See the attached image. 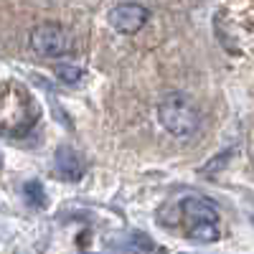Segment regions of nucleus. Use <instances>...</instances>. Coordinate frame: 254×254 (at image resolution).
I'll return each mask as SVG.
<instances>
[{"mask_svg":"<svg viewBox=\"0 0 254 254\" xmlns=\"http://www.w3.org/2000/svg\"><path fill=\"white\" fill-rule=\"evenodd\" d=\"M38 122V104L18 81L0 84V132L8 137H26Z\"/></svg>","mask_w":254,"mask_h":254,"instance_id":"nucleus-1","label":"nucleus"},{"mask_svg":"<svg viewBox=\"0 0 254 254\" xmlns=\"http://www.w3.org/2000/svg\"><path fill=\"white\" fill-rule=\"evenodd\" d=\"M158 122L173 137H193L201 130V112L193 102L181 92H168L158 102Z\"/></svg>","mask_w":254,"mask_h":254,"instance_id":"nucleus-2","label":"nucleus"},{"mask_svg":"<svg viewBox=\"0 0 254 254\" xmlns=\"http://www.w3.org/2000/svg\"><path fill=\"white\" fill-rule=\"evenodd\" d=\"M181 221L186 224V234L193 242L211 244L219 239V211L203 196H188L178 203Z\"/></svg>","mask_w":254,"mask_h":254,"instance_id":"nucleus-3","label":"nucleus"},{"mask_svg":"<svg viewBox=\"0 0 254 254\" xmlns=\"http://www.w3.org/2000/svg\"><path fill=\"white\" fill-rule=\"evenodd\" d=\"M28 41H31V49L44 59H61V56L71 54V49H74L71 31L64 28L61 23H54V20L33 26Z\"/></svg>","mask_w":254,"mask_h":254,"instance_id":"nucleus-4","label":"nucleus"},{"mask_svg":"<svg viewBox=\"0 0 254 254\" xmlns=\"http://www.w3.org/2000/svg\"><path fill=\"white\" fill-rule=\"evenodd\" d=\"M107 20L117 33L132 36L150 20V10H147L145 5H140V3H120V5H115L110 10Z\"/></svg>","mask_w":254,"mask_h":254,"instance_id":"nucleus-5","label":"nucleus"},{"mask_svg":"<svg viewBox=\"0 0 254 254\" xmlns=\"http://www.w3.org/2000/svg\"><path fill=\"white\" fill-rule=\"evenodd\" d=\"M54 171L64 181H79L87 173V163H84V158L74 150V147L61 145L56 150V158H54Z\"/></svg>","mask_w":254,"mask_h":254,"instance_id":"nucleus-6","label":"nucleus"},{"mask_svg":"<svg viewBox=\"0 0 254 254\" xmlns=\"http://www.w3.org/2000/svg\"><path fill=\"white\" fill-rule=\"evenodd\" d=\"M23 193H26V201L33 208H44L46 206V190H44V183L41 181H28L23 186Z\"/></svg>","mask_w":254,"mask_h":254,"instance_id":"nucleus-7","label":"nucleus"},{"mask_svg":"<svg viewBox=\"0 0 254 254\" xmlns=\"http://www.w3.org/2000/svg\"><path fill=\"white\" fill-rule=\"evenodd\" d=\"M56 76L64 81V84H79L84 71L79 66H74V64H56Z\"/></svg>","mask_w":254,"mask_h":254,"instance_id":"nucleus-8","label":"nucleus"},{"mask_svg":"<svg viewBox=\"0 0 254 254\" xmlns=\"http://www.w3.org/2000/svg\"><path fill=\"white\" fill-rule=\"evenodd\" d=\"M231 155H234V150H226V153H221L219 158H211V160H208V165H203V168H201V173H214V171H219V168H224V165H226L224 160H229Z\"/></svg>","mask_w":254,"mask_h":254,"instance_id":"nucleus-9","label":"nucleus"}]
</instances>
